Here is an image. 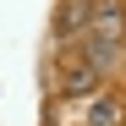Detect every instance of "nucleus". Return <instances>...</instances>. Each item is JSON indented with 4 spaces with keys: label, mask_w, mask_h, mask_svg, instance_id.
I'll return each mask as SVG.
<instances>
[{
    "label": "nucleus",
    "mask_w": 126,
    "mask_h": 126,
    "mask_svg": "<svg viewBox=\"0 0 126 126\" xmlns=\"http://www.w3.org/2000/svg\"><path fill=\"white\" fill-rule=\"evenodd\" d=\"M115 121V104H93V126H110Z\"/></svg>",
    "instance_id": "obj_1"
}]
</instances>
